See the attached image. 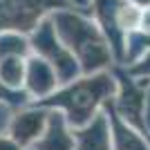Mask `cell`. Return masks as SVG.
<instances>
[{
    "instance_id": "obj_1",
    "label": "cell",
    "mask_w": 150,
    "mask_h": 150,
    "mask_svg": "<svg viewBox=\"0 0 150 150\" xmlns=\"http://www.w3.org/2000/svg\"><path fill=\"white\" fill-rule=\"evenodd\" d=\"M119 83L112 69L81 74L79 79L65 83L61 90L50 94L40 105H56L67 117L72 128H83L105 108L108 101L117 96Z\"/></svg>"
},
{
    "instance_id": "obj_2",
    "label": "cell",
    "mask_w": 150,
    "mask_h": 150,
    "mask_svg": "<svg viewBox=\"0 0 150 150\" xmlns=\"http://www.w3.org/2000/svg\"><path fill=\"white\" fill-rule=\"evenodd\" d=\"M54 27H56L58 36L67 50L76 56L81 63L83 74H94V72H103V69H112L114 63V52L108 43L103 29L90 23L79 13L69 11H58L52 16Z\"/></svg>"
},
{
    "instance_id": "obj_3",
    "label": "cell",
    "mask_w": 150,
    "mask_h": 150,
    "mask_svg": "<svg viewBox=\"0 0 150 150\" xmlns=\"http://www.w3.org/2000/svg\"><path fill=\"white\" fill-rule=\"evenodd\" d=\"M63 0H0V29L34 31L50 7Z\"/></svg>"
},
{
    "instance_id": "obj_4",
    "label": "cell",
    "mask_w": 150,
    "mask_h": 150,
    "mask_svg": "<svg viewBox=\"0 0 150 150\" xmlns=\"http://www.w3.org/2000/svg\"><path fill=\"white\" fill-rule=\"evenodd\" d=\"M105 112L110 119V130H112V148L114 150H150V139L148 134L134 128L132 123L121 117L114 110L112 101L105 103Z\"/></svg>"
},
{
    "instance_id": "obj_5",
    "label": "cell",
    "mask_w": 150,
    "mask_h": 150,
    "mask_svg": "<svg viewBox=\"0 0 150 150\" xmlns=\"http://www.w3.org/2000/svg\"><path fill=\"white\" fill-rule=\"evenodd\" d=\"M76 150H114L112 148V130L105 108L101 110L88 125L74 128Z\"/></svg>"
},
{
    "instance_id": "obj_6",
    "label": "cell",
    "mask_w": 150,
    "mask_h": 150,
    "mask_svg": "<svg viewBox=\"0 0 150 150\" xmlns=\"http://www.w3.org/2000/svg\"><path fill=\"white\" fill-rule=\"evenodd\" d=\"M36 150H76L74 128L63 112H52L43 137L36 141Z\"/></svg>"
},
{
    "instance_id": "obj_7",
    "label": "cell",
    "mask_w": 150,
    "mask_h": 150,
    "mask_svg": "<svg viewBox=\"0 0 150 150\" xmlns=\"http://www.w3.org/2000/svg\"><path fill=\"white\" fill-rule=\"evenodd\" d=\"M27 81H29V88L36 96H47V94H54L56 92V85L58 81V74L54 65H52L47 58H31L29 61V67H27Z\"/></svg>"
},
{
    "instance_id": "obj_8",
    "label": "cell",
    "mask_w": 150,
    "mask_h": 150,
    "mask_svg": "<svg viewBox=\"0 0 150 150\" xmlns=\"http://www.w3.org/2000/svg\"><path fill=\"white\" fill-rule=\"evenodd\" d=\"M47 114L45 112H36V110H29V112L18 114V119L13 121L11 125V134L13 139L18 141L20 146H27L31 141H38L43 137L45 128H47Z\"/></svg>"
},
{
    "instance_id": "obj_9",
    "label": "cell",
    "mask_w": 150,
    "mask_h": 150,
    "mask_svg": "<svg viewBox=\"0 0 150 150\" xmlns=\"http://www.w3.org/2000/svg\"><path fill=\"white\" fill-rule=\"evenodd\" d=\"M125 69H128L132 76H137V79H148L150 81V50L144 52L134 63L125 65Z\"/></svg>"
},
{
    "instance_id": "obj_10",
    "label": "cell",
    "mask_w": 150,
    "mask_h": 150,
    "mask_svg": "<svg viewBox=\"0 0 150 150\" xmlns=\"http://www.w3.org/2000/svg\"><path fill=\"white\" fill-rule=\"evenodd\" d=\"M130 2H134L137 7H150V0H130Z\"/></svg>"
}]
</instances>
